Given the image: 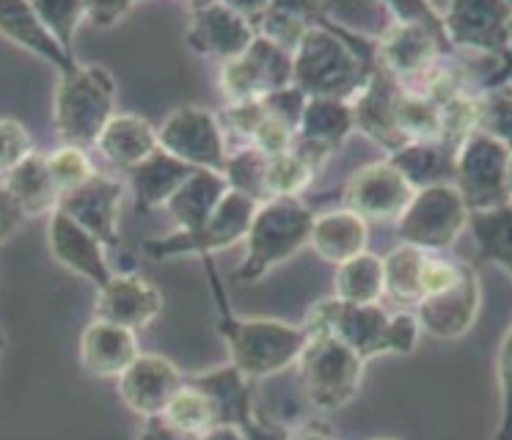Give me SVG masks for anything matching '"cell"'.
<instances>
[{
  "instance_id": "83f0119b",
  "label": "cell",
  "mask_w": 512,
  "mask_h": 440,
  "mask_svg": "<svg viewBox=\"0 0 512 440\" xmlns=\"http://www.w3.org/2000/svg\"><path fill=\"white\" fill-rule=\"evenodd\" d=\"M193 174H196V168H190V165H185L182 160H177V157H171V154L157 149L146 163H141L135 171L127 174L135 212L144 215V212H152V209H166L171 196H174L179 187L185 185Z\"/></svg>"
},
{
  "instance_id": "4316f807",
  "label": "cell",
  "mask_w": 512,
  "mask_h": 440,
  "mask_svg": "<svg viewBox=\"0 0 512 440\" xmlns=\"http://www.w3.org/2000/svg\"><path fill=\"white\" fill-rule=\"evenodd\" d=\"M367 242L369 223L364 218H358L356 212L339 207L314 215L309 248L323 262L339 267V264L350 262V259H356V256L367 251Z\"/></svg>"
},
{
  "instance_id": "f6af8a7d",
  "label": "cell",
  "mask_w": 512,
  "mask_h": 440,
  "mask_svg": "<svg viewBox=\"0 0 512 440\" xmlns=\"http://www.w3.org/2000/svg\"><path fill=\"white\" fill-rule=\"evenodd\" d=\"M133 9V3H86V22L94 28H116Z\"/></svg>"
},
{
  "instance_id": "e575fe53",
  "label": "cell",
  "mask_w": 512,
  "mask_h": 440,
  "mask_svg": "<svg viewBox=\"0 0 512 440\" xmlns=\"http://www.w3.org/2000/svg\"><path fill=\"white\" fill-rule=\"evenodd\" d=\"M160 418L179 432L193 435V438H204L212 429L221 427V416H218V407L210 399V394L201 391L199 385H193L190 380H185V385L168 402Z\"/></svg>"
},
{
  "instance_id": "4dcf8cb0",
  "label": "cell",
  "mask_w": 512,
  "mask_h": 440,
  "mask_svg": "<svg viewBox=\"0 0 512 440\" xmlns=\"http://www.w3.org/2000/svg\"><path fill=\"white\" fill-rule=\"evenodd\" d=\"M229 193L223 174L196 171L185 185L179 187L166 204V212L174 220V231H196L218 209Z\"/></svg>"
},
{
  "instance_id": "e0dca14e",
  "label": "cell",
  "mask_w": 512,
  "mask_h": 440,
  "mask_svg": "<svg viewBox=\"0 0 512 440\" xmlns=\"http://www.w3.org/2000/svg\"><path fill=\"white\" fill-rule=\"evenodd\" d=\"M479 300H482V289H479L477 270L466 264L455 284L438 295L424 297L416 306V322L422 333L433 339H460L477 322Z\"/></svg>"
},
{
  "instance_id": "52a82bcc",
  "label": "cell",
  "mask_w": 512,
  "mask_h": 440,
  "mask_svg": "<svg viewBox=\"0 0 512 440\" xmlns=\"http://www.w3.org/2000/svg\"><path fill=\"white\" fill-rule=\"evenodd\" d=\"M306 330H309V341L295 363L303 394L312 402L314 410L336 413L350 405L361 391L367 361L356 350H350L345 341L336 339L331 330L312 328V325H306Z\"/></svg>"
},
{
  "instance_id": "ab89813d",
  "label": "cell",
  "mask_w": 512,
  "mask_h": 440,
  "mask_svg": "<svg viewBox=\"0 0 512 440\" xmlns=\"http://www.w3.org/2000/svg\"><path fill=\"white\" fill-rule=\"evenodd\" d=\"M39 17L47 25V31L53 33L58 44L67 50V55L75 58V36H78L80 25L86 22V3H58V0H42L34 3Z\"/></svg>"
},
{
  "instance_id": "d4e9b609",
  "label": "cell",
  "mask_w": 512,
  "mask_h": 440,
  "mask_svg": "<svg viewBox=\"0 0 512 440\" xmlns=\"http://www.w3.org/2000/svg\"><path fill=\"white\" fill-rule=\"evenodd\" d=\"M353 130H356V121H353L350 102H342V99H309L306 110H303L298 135H295V143L306 152H312L314 157H320L323 163H328L345 146Z\"/></svg>"
},
{
  "instance_id": "2e32d148",
  "label": "cell",
  "mask_w": 512,
  "mask_h": 440,
  "mask_svg": "<svg viewBox=\"0 0 512 440\" xmlns=\"http://www.w3.org/2000/svg\"><path fill=\"white\" fill-rule=\"evenodd\" d=\"M185 380L188 374L174 361H168L166 355L141 352L133 366L116 380V385H119V399L124 407L146 421V418L163 416V410L177 396Z\"/></svg>"
},
{
  "instance_id": "d590c367",
  "label": "cell",
  "mask_w": 512,
  "mask_h": 440,
  "mask_svg": "<svg viewBox=\"0 0 512 440\" xmlns=\"http://www.w3.org/2000/svg\"><path fill=\"white\" fill-rule=\"evenodd\" d=\"M397 127H400L405 143L441 141L444 113H441V108L435 102H430L422 94L400 88V97H397Z\"/></svg>"
},
{
  "instance_id": "1f68e13d",
  "label": "cell",
  "mask_w": 512,
  "mask_h": 440,
  "mask_svg": "<svg viewBox=\"0 0 512 440\" xmlns=\"http://www.w3.org/2000/svg\"><path fill=\"white\" fill-rule=\"evenodd\" d=\"M334 297L347 306H375L386 297L383 259L364 251L356 259L339 264L334 275Z\"/></svg>"
},
{
  "instance_id": "3957f363",
  "label": "cell",
  "mask_w": 512,
  "mask_h": 440,
  "mask_svg": "<svg viewBox=\"0 0 512 440\" xmlns=\"http://www.w3.org/2000/svg\"><path fill=\"white\" fill-rule=\"evenodd\" d=\"M383 28L375 39L378 69L400 83L413 86L441 64L446 33L435 6L422 3H386Z\"/></svg>"
},
{
  "instance_id": "9a60e30c",
  "label": "cell",
  "mask_w": 512,
  "mask_h": 440,
  "mask_svg": "<svg viewBox=\"0 0 512 440\" xmlns=\"http://www.w3.org/2000/svg\"><path fill=\"white\" fill-rule=\"evenodd\" d=\"M416 196L411 182L389 163L378 160L358 168L342 187V207L369 220H400Z\"/></svg>"
},
{
  "instance_id": "603a6c76",
  "label": "cell",
  "mask_w": 512,
  "mask_h": 440,
  "mask_svg": "<svg viewBox=\"0 0 512 440\" xmlns=\"http://www.w3.org/2000/svg\"><path fill=\"white\" fill-rule=\"evenodd\" d=\"M157 149V127L141 113H116L94 143V152L105 165L124 176L146 163Z\"/></svg>"
},
{
  "instance_id": "60d3db41",
  "label": "cell",
  "mask_w": 512,
  "mask_h": 440,
  "mask_svg": "<svg viewBox=\"0 0 512 440\" xmlns=\"http://www.w3.org/2000/svg\"><path fill=\"white\" fill-rule=\"evenodd\" d=\"M36 152V143L31 130L23 121L0 119V176L14 171L17 165L25 163Z\"/></svg>"
},
{
  "instance_id": "484cf974",
  "label": "cell",
  "mask_w": 512,
  "mask_h": 440,
  "mask_svg": "<svg viewBox=\"0 0 512 440\" xmlns=\"http://www.w3.org/2000/svg\"><path fill=\"white\" fill-rule=\"evenodd\" d=\"M188 380L193 385H199L201 391L210 394V399L218 407L221 427H245L254 418L256 410H259L254 394V380H248L232 363H223L218 369H207V372L188 374Z\"/></svg>"
},
{
  "instance_id": "7c38bea8",
  "label": "cell",
  "mask_w": 512,
  "mask_h": 440,
  "mask_svg": "<svg viewBox=\"0 0 512 440\" xmlns=\"http://www.w3.org/2000/svg\"><path fill=\"white\" fill-rule=\"evenodd\" d=\"M218 86L226 102H251L279 94L292 86V53L256 33L245 53L221 64Z\"/></svg>"
},
{
  "instance_id": "b9f144b4",
  "label": "cell",
  "mask_w": 512,
  "mask_h": 440,
  "mask_svg": "<svg viewBox=\"0 0 512 440\" xmlns=\"http://www.w3.org/2000/svg\"><path fill=\"white\" fill-rule=\"evenodd\" d=\"M479 132H485L490 138L504 143L512 152V91H499L485 97V108H482V124Z\"/></svg>"
},
{
  "instance_id": "44dd1931",
  "label": "cell",
  "mask_w": 512,
  "mask_h": 440,
  "mask_svg": "<svg viewBox=\"0 0 512 440\" xmlns=\"http://www.w3.org/2000/svg\"><path fill=\"white\" fill-rule=\"evenodd\" d=\"M141 355V344L135 330L113 325L105 319H91L80 333L78 358L80 366L100 380H119L135 358Z\"/></svg>"
},
{
  "instance_id": "f5cc1de1",
  "label": "cell",
  "mask_w": 512,
  "mask_h": 440,
  "mask_svg": "<svg viewBox=\"0 0 512 440\" xmlns=\"http://www.w3.org/2000/svg\"><path fill=\"white\" fill-rule=\"evenodd\" d=\"M3 347H6V336L0 333V352H3Z\"/></svg>"
},
{
  "instance_id": "d6986e66",
  "label": "cell",
  "mask_w": 512,
  "mask_h": 440,
  "mask_svg": "<svg viewBox=\"0 0 512 440\" xmlns=\"http://www.w3.org/2000/svg\"><path fill=\"white\" fill-rule=\"evenodd\" d=\"M163 292L138 273H113L97 289L94 319H105L122 328L141 330L163 314Z\"/></svg>"
},
{
  "instance_id": "277c9868",
  "label": "cell",
  "mask_w": 512,
  "mask_h": 440,
  "mask_svg": "<svg viewBox=\"0 0 512 440\" xmlns=\"http://www.w3.org/2000/svg\"><path fill=\"white\" fill-rule=\"evenodd\" d=\"M312 328H325L334 333L336 339H342L356 350L364 361H372L386 352L408 355L419 344L422 328L416 322V314L411 311H397L389 314L386 308L375 306H347L339 303L336 297L320 300L317 306L303 319Z\"/></svg>"
},
{
  "instance_id": "8d00e7d4",
  "label": "cell",
  "mask_w": 512,
  "mask_h": 440,
  "mask_svg": "<svg viewBox=\"0 0 512 440\" xmlns=\"http://www.w3.org/2000/svg\"><path fill=\"white\" fill-rule=\"evenodd\" d=\"M268 163L270 157L256 152L251 146L234 149L223 165V179H226L229 190L262 204V201H268Z\"/></svg>"
},
{
  "instance_id": "f35d334b",
  "label": "cell",
  "mask_w": 512,
  "mask_h": 440,
  "mask_svg": "<svg viewBox=\"0 0 512 440\" xmlns=\"http://www.w3.org/2000/svg\"><path fill=\"white\" fill-rule=\"evenodd\" d=\"M47 165H50V174L56 179L61 196L78 190V187H83L89 179L100 174L94 160H91L89 149L69 146V143H58L56 149H50L47 152Z\"/></svg>"
},
{
  "instance_id": "f546056e",
  "label": "cell",
  "mask_w": 512,
  "mask_h": 440,
  "mask_svg": "<svg viewBox=\"0 0 512 440\" xmlns=\"http://www.w3.org/2000/svg\"><path fill=\"white\" fill-rule=\"evenodd\" d=\"M0 185L12 193L14 201L25 209L28 218L53 215L58 204H61V190H58L56 179L50 174L47 152H39V149L25 163H20L14 171L3 176Z\"/></svg>"
},
{
  "instance_id": "d6a6232c",
  "label": "cell",
  "mask_w": 512,
  "mask_h": 440,
  "mask_svg": "<svg viewBox=\"0 0 512 440\" xmlns=\"http://www.w3.org/2000/svg\"><path fill=\"white\" fill-rule=\"evenodd\" d=\"M468 231L477 245L479 264H499L512 278V204L468 215Z\"/></svg>"
},
{
  "instance_id": "5b68a950",
  "label": "cell",
  "mask_w": 512,
  "mask_h": 440,
  "mask_svg": "<svg viewBox=\"0 0 512 440\" xmlns=\"http://www.w3.org/2000/svg\"><path fill=\"white\" fill-rule=\"evenodd\" d=\"M119 86L111 69L100 64H78L58 75L53 94V124L61 143L94 149L105 124L116 116Z\"/></svg>"
},
{
  "instance_id": "7402d4cb",
  "label": "cell",
  "mask_w": 512,
  "mask_h": 440,
  "mask_svg": "<svg viewBox=\"0 0 512 440\" xmlns=\"http://www.w3.org/2000/svg\"><path fill=\"white\" fill-rule=\"evenodd\" d=\"M397 97H400V83H394L386 72L375 69L364 91L350 102L356 130L367 135L372 143H378L386 154H394L405 146V138L397 127Z\"/></svg>"
},
{
  "instance_id": "4fadbf2b",
  "label": "cell",
  "mask_w": 512,
  "mask_h": 440,
  "mask_svg": "<svg viewBox=\"0 0 512 440\" xmlns=\"http://www.w3.org/2000/svg\"><path fill=\"white\" fill-rule=\"evenodd\" d=\"M256 39L251 6L232 3H190L185 44L190 53L212 61H232Z\"/></svg>"
},
{
  "instance_id": "ac0fdd59",
  "label": "cell",
  "mask_w": 512,
  "mask_h": 440,
  "mask_svg": "<svg viewBox=\"0 0 512 440\" xmlns=\"http://www.w3.org/2000/svg\"><path fill=\"white\" fill-rule=\"evenodd\" d=\"M124 201V182L113 174H97L86 185L61 196L58 209L78 226L94 234L105 248H119V209Z\"/></svg>"
},
{
  "instance_id": "7bdbcfd3",
  "label": "cell",
  "mask_w": 512,
  "mask_h": 440,
  "mask_svg": "<svg viewBox=\"0 0 512 440\" xmlns=\"http://www.w3.org/2000/svg\"><path fill=\"white\" fill-rule=\"evenodd\" d=\"M499 391V424H496L493 440H512V325L499 350Z\"/></svg>"
},
{
  "instance_id": "db71d44e",
  "label": "cell",
  "mask_w": 512,
  "mask_h": 440,
  "mask_svg": "<svg viewBox=\"0 0 512 440\" xmlns=\"http://www.w3.org/2000/svg\"><path fill=\"white\" fill-rule=\"evenodd\" d=\"M372 440H400V438H372Z\"/></svg>"
},
{
  "instance_id": "5bb4252c",
  "label": "cell",
  "mask_w": 512,
  "mask_h": 440,
  "mask_svg": "<svg viewBox=\"0 0 512 440\" xmlns=\"http://www.w3.org/2000/svg\"><path fill=\"white\" fill-rule=\"evenodd\" d=\"M446 42L504 61L512 31V3L504 0H460L438 9Z\"/></svg>"
},
{
  "instance_id": "7a4b0ae2",
  "label": "cell",
  "mask_w": 512,
  "mask_h": 440,
  "mask_svg": "<svg viewBox=\"0 0 512 440\" xmlns=\"http://www.w3.org/2000/svg\"><path fill=\"white\" fill-rule=\"evenodd\" d=\"M199 262L207 275V284H210L212 303L218 308V333L229 352V363L237 366L254 383L292 369L309 341L306 325L234 314L229 295H226V284L215 267V256H201Z\"/></svg>"
},
{
  "instance_id": "836d02e7",
  "label": "cell",
  "mask_w": 512,
  "mask_h": 440,
  "mask_svg": "<svg viewBox=\"0 0 512 440\" xmlns=\"http://www.w3.org/2000/svg\"><path fill=\"white\" fill-rule=\"evenodd\" d=\"M427 251L416 245H397L383 256V286L391 303L402 308H416L422 303V270Z\"/></svg>"
},
{
  "instance_id": "c3c4849f",
  "label": "cell",
  "mask_w": 512,
  "mask_h": 440,
  "mask_svg": "<svg viewBox=\"0 0 512 440\" xmlns=\"http://www.w3.org/2000/svg\"><path fill=\"white\" fill-rule=\"evenodd\" d=\"M287 440H342L334 432V427L323 421V418H312V421H306L301 427L290 429V438Z\"/></svg>"
},
{
  "instance_id": "8992f818",
  "label": "cell",
  "mask_w": 512,
  "mask_h": 440,
  "mask_svg": "<svg viewBox=\"0 0 512 440\" xmlns=\"http://www.w3.org/2000/svg\"><path fill=\"white\" fill-rule=\"evenodd\" d=\"M314 209L303 198H268L256 207L245 237V256L234 270V281L254 284L259 278L309 248Z\"/></svg>"
},
{
  "instance_id": "9c48e42d",
  "label": "cell",
  "mask_w": 512,
  "mask_h": 440,
  "mask_svg": "<svg viewBox=\"0 0 512 440\" xmlns=\"http://www.w3.org/2000/svg\"><path fill=\"white\" fill-rule=\"evenodd\" d=\"M468 207L455 185L416 190V196L397 220V234L405 245L444 253L468 229Z\"/></svg>"
},
{
  "instance_id": "ee69618b",
  "label": "cell",
  "mask_w": 512,
  "mask_h": 440,
  "mask_svg": "<svg viewBox=\"0 0 512 440\" xmlns=\"http://www.w3.org/2000/svg\"><path fill=\"white\" fill-rule=\"evenodd\" d=\"M243 440H287L290 438V429L279 424L276 418L265 416L262 410H256L254 418L245 424V427L237 429Z\"/></svg>"
},
{
  "instance_id": "74e56055",
  "label": "cell",
  "mask_w": 512,
  "mask_h": 440,
  "mask_svg": "<svg viewBox=\"0 0 512 440\" xmlns=\"http://www.w3.org/2000/svg\"><path fill=\"white\" fill-rule=\"evenodd\" d=\"M323 168L292 146L287 154L270 157L268 198H301Z\"/></svg>"
},
{
  "instance_id": "681fc988",
  "label": "cell",
  "mask_w": 512,
  "mask_h": 440,
  "mask_svg": "<svg viewBox=\"0 0 512 440\" xmlns=\"http://www.w3.org/2000/svg\"><path fill=\"white\" fill-rule=\"evenodd\" d=\"M507 83H512V66H496L488 77V88H507Z\"/></svg>"
},
{
  "instance_id": "7dc6e473",
  "label": "cell",
  "mask_w": 512,
  "mask_h": 440,
  "mask_svg": "<svg viewBox=\"0 0 512 440\" xmlns=\"http://www.w3.org/2000/svg\"><path fill=\"white\" fill-rule=\"evenodd\" d=\"M138 440H201L193 438V435H185V432H179L171 424H166L163 418H146L144 427L138 432Z\"/></svg>"
},
{
  "instance_id": "6da1fadb",
  "label": "cell",
  "mask_w": 512,
  "mask_h": 440,
  "mask_svg": "<svg viewBox=\"0 0 512 440\" xmlns=\"http://www.w3.org/2000/svg\"><path fill=\"white\" fill-rule=\"evenodd\" d=\"M375 69V42L325 17L323 6H312V28L292 53V86L309 99L353 102Z\"/></svg>"
},
{
  "instance_id": "bcb514c9",
  "label": "cell",
  "mask_w": 512,
  "mask_h": 440,
  "mask_svg": "<svg viewBox=\"0 0 512 440\" xmlns=\"http://www.w3.org/2000/svg\"><path fill=\"white\" fill-rule=\"evenodd\" d=\"M25 220H28L25 209L14 201V196L6 187L0 185V245L9 240L14 231H20Z\"/></svg>"
},
{
  "instance_id": "ba28073f",
  "label": "cell",
  "mask_w": 512,
  "mask_h": 440,
  "mask_svg": "<svg viewBox=\"0 0 512 440\" xmlns=\"http://www.w3.org/2000/svg\"><path fill=\"white\" fill-rule=\"evenodd\" d=\"M256 201L229 190L218 209L201 223L196 231H171L166 237L144 242V253L149 259H174V256H215L229 251L248 237L251 218L256 212Z\"/></svg>"
},
{
  "instance_id": "8fae6325",
  "label": "cell",
  "mask_w": 512,
  "mask_h": 440,
  "mask_svg": "<svg viewBox=\"0 0 512 440\" xmlns=\"http://www.w3.org/2000/svg\"><path fill=\"white\" fill-rule=\"evenodd\" d=\"M160 152L177 157L196 171L223 174L229 146L223 138L218 116L201 105H182L157 127Z\"/></svg>"
},
{
  "instance_id": "f1b7e54d",
  "label": "cell",
  "mask_w": 512,
  "mask_h": 440,
  "mask_svg": "<svg viewBox=\"0 0 512 440\" xmlns=\"http://www.w3.org/2000/svg\"><path fill=\"white\" fill-rule=\"evenodd\" d=\"M400 171L413 190L435 185H455L457 149L444 141L405 143L402 149L386 157Z\"/></svg>"
},
{
  "instance_id": "816d5d0a",
  "label": "cell",
  "mask_w": 512,
  "mask_h": 440,
  "mask_svg": "<svg viewBox=\"0 0 512 440\" xmlns=\"http://www.w3.org/2000/svg\"><path fill=\"white\" fill-rule=\"evenodd\" d=\"M507 193H510V204H512V152H510V165H507Z\"/></svg>"
},
{
  "instance_id": "f907efd6",
  "label": "cell",
  "mask_w": 512,
  "mask_h": 440,
  "mask_svg": "<svg viewBox=\"0 0 512 440\" xmlns=\"http://www.w3.org/2000/svg\"><path fill=\"white\" fill-rule=\"evenodd\" d=\"M201 440H243L240 438V432L232 427H218V429H212L210 435H204Z\"/></svg>"
},
{
  "instance_id": "cb8c5ba5",
  "label": "cell",
  "mask_w": 512,
  "mask_h": 440,
  "mask_svg": "<svg viewBox=\"0 0 512 440\" xmlns=\"http://www.w3.org/2000/svg\"><path fill=\"white\" fill-rule=\"evenodd\" d=\"M0 36L6 42L17 44L25 53L42 58L45 64L56 66L58 75H64L69 69L78 66V58L67 55V50L58 44L53 33L47 31V25L34 9V3H0Z\"/></svg>"
},
{
  "instance_id": "ffe728a7",
  "label": "cell",
  "mask_w": 512,
  "mask_h": 440,
  "mask_svg": "<svg viewBox=\"0 0 512 440\" xmlns=\"http://www.w3.org/2000/svg\"><path fill=\"white\" fill-rule=\"evenodd\" d=\"M47 248L64 270L86 278L97 289L108 284V278L113 275L105 245L61 209L47 215Z\"/></svg>"
},
{
  "instance_id": "30bf717a",
  "label": "cell",
  "mask_w": 512,
  "mask_h": 440,
  "mask_svg": "<svg viewBox=\"0 0 512 440\" xmlns=\"http://www.w3.org/2000/svg\"><path fill=\"white\" fill-rule=\"evenodd\" d=\"M510 149L485 132H474L460 143L455 160V187L468 212H485L510 204L507 193Z\"/></svg>"
}]
</instances>
